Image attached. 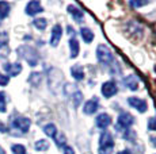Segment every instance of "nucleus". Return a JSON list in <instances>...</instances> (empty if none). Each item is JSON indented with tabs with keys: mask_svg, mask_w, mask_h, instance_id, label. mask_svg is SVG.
Here are the masks:
<instances>
[{
	"mask_svg": "<svg viewBox=\"0 0 156 154\" xmlns=\"http://www.w3.org/2000/svg\"><path fill=\"white\" fill-rule=\"evenodd\" d=\"M18 54H19V57H22L23 60H25L30 66H35V65L38 64V54L37 52H35V49H33L31 46H20L19 49H18Z\"/></svg>",
	"mask_w": 156,
	"mask_h": 154,
	"instance_id": "1",
	"label": "nucleus"
},
{
	"mask_svg": "<svg viewBox=\"0 0 156 154\" xmlns=\"http://www.w3.org/2000/svg\"><path fill=\"white\" fill-rule=\"evenodd\" d=\"M114 149V139L109 131H103L99 138V154H112Z\"/></svg>",
	"mask_w": 156,
	"mask_h": 154,
	"instance_id": "2",
	"label": "nucleus"
},
{
	"mask_svg": "<svg viewBox=\"0 0 156 154\" xmlns=\"http://www.w3.org/2000/svg\"><path fill=\"white\" fill-rule=\"evenodd\" d=\"M133 123H134V118L129 112H121L118 119H117V130L118 131H122V130L126 131Z\"/></svg>",
	"mask_w": 156,
	"mask_h": 154,
	"instance_id": "3",
	"label": "nucleus"
},
{
	"mask_svg": "<svg viewBox=\"0 0 156 154\" xmlns=\"http://www.w3.org/2000/svg\"><path fill=\"white\" fill-rule=\"evenodd\" d=\"M97 58L101 64L107 65L113 61V54L110 52V49L106 45H99L97 49Z\"/></svg>",
	"mask_w": 156,
	"mask_h": 154,
	"instance_id": "4",
	"label": "nucleus"
},
{
	"mask_svg": "<svg viewBox=\"0 0 156 154\" xmlns=\"http://www.w3.org/2000/svg\"><path fill=\"white\" fill-rule=\"evenodd\" d=\"M11 124H12L14 129L19 130L20 132H27L29 129H30V119H27V118H23V116H18L15 118V119H12V122H11Z\"/></svg>",
	"mask_w": 156,
	"mask_h": 154,
	"instance_id": "5",
	"label": "nucleus"
},
{
	"mask_svg": "<svg viewBox=\"0 0 156 154\" xmlns=\"http://www.w3.org/2000/svg\"><path fill=\"white\" fill-rule=\"evenodd\" d=\"M117 91H118V88H117V84L114 81H106V82H103V85H102V88H101V92L102 95H103L105 97H112L114 96V95L117 93Z\"/></svg>",
	"mask_w": 156,
	"mask_h": 154,
	"instance_id": "6",
	"label": "nucleus"
},
{
	"mask_svg": "<svg viewBox=\"0 0 156 154\" xmlns=\"http://www.w3.org/2000/svg\"><path fill=\"white\" fill-rule=\"evenodd\" d=\"M128 103L132 108L137 109L139 112H145L147 111V102L140 97H134V96H130L128 99Z\"/></svg>",
	"mask_w": 156,
	"mask_h": 154,
	"instance_id": "7",
	"label": "nucleus"
},
{
	"mask_svg": "<svg viewBox=\"0 0 156 154\" xmlns=\"http://www.w3.org/2000/svg\"><path fill=\"white\" fill-rule=\"evenodd\" d=\"M95 123H97V127L101 130H105L106 131V129L112 124V116H110L109 114H105V112H102L97 116V119H95Z\"/></svg>",
	"mask_w": 156,
	"mask_h": 154,
	"instance_id": "8",
	"label": "nucleus"
},
{
	"mask_svg": "<svg viewBox=\"0 0 156 154\" xmlns=\"http://www.w3.org/2000/svg\"><path fill=\"white\" fill-rule=\"evenodd\" d=\"M98 108H99V100H98V97L94 96V99L86 102L84 107H83V112L87 115H92L98 111Z\"/></svg>",
	"mask_w": 156,
	"mask_h": 154,
	"instance_id": "9",
	"label": "nucleus"
},
{
	"mask_svg": "<svg viewBox=\"0 0 156 154\" xmlns=\"http://www.w3.org/2000/svg\"><path fill=\"white\" fill-rule=\"evenodd\" d=\"M61 35H62V27L60 25L53 26L52 28V37H50V45L53 47H56L58 45L60 39H61Z\"/></svg>",
	"mask_w": 156,
	"mask_h": 154,
	"instance_id": "10",
	"label": "nucleus"
},
{
	"mask_svg": "<svg viewBox=\"0 0 156 154\" xmlns=\"http://www.w3.org/2000/svg\"><path fill=\"white\" fill-rule=\"evenodd\" d=\"M44 11V8H42V5H41V3L40 2H30L27 5H26V14L30 16H34L35 14H40V12H42Z\"/></svg>",
	"mask_w": 156,
	"mask_h": 154,
	"instance_id": "11",
	"label": "nucleus"
},
{
	"mask_svg": "<svg viewBox=\"0 0 156 154\" xmlns=\"http://www.w3.org/2000/svg\"><path fill=\"white\" fill-rule=\"evenodd\" d=\"M124 84L126 85L130 91H137L139 89V80L134 75H129L124 79Z\"/></svg>",
	"mask_w": 156,
	"mask_h": 154,
	"instance_id": "12",
	"label": "nucleus"
},
{
	"mask_svg": "<svg viewBox=\"0 0 156 154\" xmlns=\"http://www.w3.org/2000/svg\"><path fill=\"white\" fill-rule=\"evenodd\" d=\"M4 70L7 72V75H10V76H18L22 72V65L20 64H5Z\"/></svg>",
	"mask_w": 156,
	"mask_h": 154,
	"instance_id": "13",
	"label": "nucleus"
},
{
	"mask_svg": "<svg viewBox=\"0 0 156 154\" xmlns=\"http://www.w3.org/2000/svg\"><path fill=\"white\" fill-rule=\"evenodd\" d=\"M68 12L73 16V19L76 20V22H82L83 18H84V12H83L82 10H79L77 7H75V5H71V4L68 5Z\"/></svg>",
	"mask_w": 156,
	"mask_h": 154,
	"instance_id": "14",
	"label": "nucleus"
},
{
	"mask_svg": "<svg viewBox=\"0 0 156 154\" xmlns=\"http://www.w3.org/2000/svg\"><path fill=\"white\" fill-rule=\"evenodd\" d=\"M71 75L75 80H77V81L83 80L84 79V70H83V66H80V65H73V66L71 68Z\"/></svg>",
	"mask_w": 156,
	"mask_h": 154,
	"instance_id": "15",
	"label": "nucleus"
},
{
	"mask_svg": "<svg viewBox=\"0 0 156 154\" xmlns=\"http://www.w3.org/2000/svg\"><path fill=\"white\" fill-rule=\"evenodd\" d=\"M69 50H71V58H76L77 55H79L80 46H79V42H77L76 38H71V41H69Z\"/></svg>",
	"mask_w": 156,
	"mask_h": 154,
	"instance_id": "16",
	"label": "nucleus"
},
{
	"mask_svg": "<svg viewBox=\"0 0 156 154\" xmlns=\"http://www.w3.org/2000/svg\"><path fill=\"white\" fill-rule=\"evenodd\" d=\"M80 35H82L83 41H84L86 43H91L92 39H94V32L90 30L88 27H82V30H80Z\"/></svg>",
	"mask_w": 156,
	"mask_h": 154,
	"instance_id": "17",
	"label": "nucleus"
},
{
	"mask_svg": "<svg viewBox=\"0 0 156 154\" xmlns=\"http://www.w3.org/2000/svg\"><path fill=\"white\" fill-rule=\"evenodd\" d=\"M44 132L48 135V137L55 139V137L57 135V127L53 123H49V124H46V126L44 127Z\"/></svg>",
	"mask_w": 156,
	"mask_h": 154,
	"instance_id": "18",
	"label": "nucleus"
},
{
	"mask_svg": "<svg viewBox=\"0 0 156 154\" xmlns=\"http://www.w3.org/2000/svg\"><path fill=\"white\" fill-rule=\"evenodd\" d=\"M34 149L37 150V152H45V150L49 149V142H48L46 139H38L34 145Z\"/></svg>",
	"mask_w": 156,
	"mask_h": 154,
	"instance_id": "19",
	"label": "nucleus"
},
{
	"mask_svg": "<svg viewBox=\"0 0 156 154\" xmlns=\"http://www.w3.org/2000/svg\"><path fill=\"white\" fill-rule=\"evenodd\" d=\"M10 12V4L5 2H0V19L5 18Z\"/></svg>",
	"mask_w": 156,
	"mask_h": 154,
	"instance_id": "20",
	"label": "nucleus"
},
{
	"mask_svg": "<svg viewBox=\"0 0 156 154\" xmlns=\"http://www.w3.org/2000/svg\"><path fill=\"white\" fill-rule=\"evenodd\" d=\"M33 25H34L38 30H45L48 26V22H46V19H44V18H40V19H35L34 22H33Z\"/></svg>",
	"mask_w": 156,
	"mask_h": 154,
	"instance_id": "21",
	"label": "nucleus"
},
{
	"mask_svg": "<svg viewBox=\"0 0 156 154\" xmlns=\"http://www.w3.org/2000/svg\"><path fill=\"white\" fill-rule=\"evenodd\" d=\"M12 154H26V147L23 145H12Z\"/></svg>",
	"mask_w": 156,
	"mask_h": 154,
	"instance_id": "22",
	"label": "nucleus"
},
{
	"mask_svg": "<svg viewBox=\"0 0 156 154\" xmlns=\"http://www.w3.org/2000/svg\"><path fill=\"white\" fill-rule=\"evenodd\" d=\"M55 141H56V145L58 147L61 146H65V142H67V139H65V135L64 134H57L55 137Z\"/></svg>",
	"mask_w": 156,
	"mask_h": 154,
	"instance_id": "23",
	"label": "nucleus"
},
{
	"mask_svg": "<svg viewBox=\"0 0 156 154\" xmlns=\"http://www.w3.org/2000/svg\"><path fill=\"white\" fill-rule=\"evenodd\" d=\"M29 81L31 82L33 85H38L41 82V75L40 73H31V75H30Z\"/></svg>",
	"mask_w": 156,
	"mask_h": 154,
	"instance_id": "24",
	"label": "nucleus"
},
{
	"mask_svg": "<svg viewBox=\"0 0 156 154\" xmlns=\"http://www.w3.org/2000/svg\"><path fill=\"white\" fill-rule=\"evenodd\" d=\"M72 99L75 100V102H73L75 107H77V105L80 104V102H82V99H83V93L79 92V91H76V92H75V95L72 96Z\"/></svg>",
	"mask_w": 156,
	"mask_h": 154,
	"instance_id": "25",
	"label": "nucleus"
},
{
	"mask_svg": "<svg viewBox=\"0 0 156 154\" xmlns=\"http://www.w3.org/2000/svg\"><path fill=\"white\" fill-rule=\"evenodd\" d=\"M0 112H5V95L0 92Z\"/></svg>",
	"mask_w": 156,
	"mask_h": 154,
	"instance_id": "26",
	"label": "nucleus"
},
{
	"mask_svg": "<svg viewBox=\"0 0 156 154\" xmlns=\"http://www.w3.org/2000/svg\"><path fill=\"white\" fill-rule=\"evenodd\" d=\"M148 130L151 131H156V118H149L148 119Z\"/></svg>",
	"mask_w": 156,
	"mask_h": 154,
	"instance_id": "27",
	"label": "nucleus"
},
{
	"mask_svg": "<svg viewBox=\"0 0 156 154\" xmlns=\"http://www.w3.org/2000/svg\"><path fill=\"white\" fill-rule=\"evenodd\" d=\"M10 53V47L7 45H2L0 46V57H7Z\"/></svg>",
	"mask_w": 156,
	"mask_h": 154,
	"instance_id": "28",
	"label": "nucleus"
},
{
	"mask_svg": "<svg viewBox=\"0 0 156 154\" xmlns=\"http://www.w3.org/2000/svg\"><path fill=\"white\" fill-rule=\"evenodd\" d=\"M7 42H8L7 32H0V46H2V45H7Z\"/></svg>",
	"mask_w": 156,
	"mask_h": 154,
	"instance_id": "29",
	"label": "nucleus"
},
{
	"mask_svg": "<svg viewBox=\"0 0 156 154\" xmlns=\"http://www.w3.org/2000/svg\"><path fill=\"white\" fill-rule=\"evenodd\" d=\"M8 82H10V77L0 73V85H2V87H4V85H7Z\"/></svg>",
	"mask_w": 156,
	"mask_h": 154,
	"instance_id": "30",
	"label": "nucleus"
},
{
	"mask_svg": "<svg viewBox=\"0 0 156 154\" xmlns=\"http://www.w3.org/2000/svg\"><path fill=\"white\" fill-rule=\"evenodd\" d=\"M147 4H148L147 2H130V5H133V7H143Z\"/></svg>",
	"mask_w": 156,
	"mask_h": 154,
	"instance_id": "31",
	"label": "nucleus"
},
{
	"mask_svg": "<svg viewBox=\"0 0 156 154\" xmlns=\"http://www.w3.org/2000/svg\"><path fill=\"white\" fill-rule=\"evenodd\" d=\"M64 154H75V150L71 146H64Z\"/></svg>",
	"mask_w": 156,
	"mask_h": 154,
	"instance_id": "32",
	"label": "nucleus"
},
{
	"mask_svg": "<svg viewBox=\"0 0 156 154\" xmlns=\"http://www.w3.org/2000/svg\"><path fill=\"white\" fill-rule=\"evenodd\" d=\"M8 129L5 127V124H3L2 122H0V132H7Z\"/></svg>",
	"mask_w": 156,
	"mask_h": 154,
	"instance_id": "33",
	"label": "nucleus"
},
{
	"mask_svg": "<svg viewBox=\"0 0 156 154\" xmlns=\"http://www.w3.org/2000/svg\"><path fill=\"white\" fill-rule=\"evenodd\" d=\"M117 154H132V153H130V150H122V152H119Z\"/></svg>",
	"mask_w": 156,
	"mask_h": 154,
	"instance_id": "34",
	"label": "nucleus"
},
{
	"mask_svg": "<svg viewBox=\"0 0 156 154\" xmlns=\"http://www.w3.org/2000/svg\"><path fill=\"white\" fill-rule=\"evenodd\" d=\"M0 154H5V152H4V149H3L2 146H0Z\"/></svg>",
	"mask_w": 156,
	"mask_h": 154,
	"instance_id": "35",
	"label": "nucleus"
},
{
	"mask_svg": "<svg viewBox=\"0 0 156 154\" xmlns=\"http://www.w3.org/2000/svg\"><path fill=\"white\" fill-rule=\"evenodd\" d=\"M0 23H2V22H0Z\"/></svg>",
	"mask_w": 156,
	"mask_h": 154,
	"instance_id": "36",
	"label": "nucleus"
}]
</instances>
